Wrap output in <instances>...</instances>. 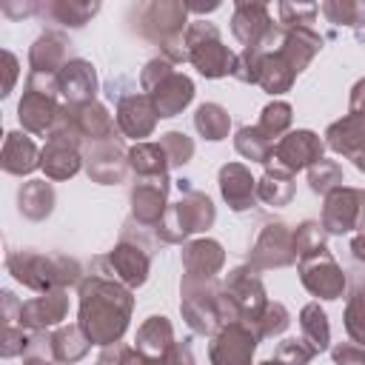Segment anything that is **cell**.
Listing matches in <instances>:
<instances>
[{
	"instance_id": "cell-58",
	"label": "cell",
	"mask_w": 365,
	"mask_h": 365,
	"mask_svg": "<svg viewBox=\"0 0 365 365\" xmlns=\"http://www.w3.org/2000/svg\"><path fill=\"white\" fill-rule=\"evenodd\" d=\"M26 365H48V362H43V359H26Z\"/></svg>"
},
{
	"instance_id": "cell-8",
	"label": "cell",
	"mask_w": 365,
	"mask_h": 365,
	"mask_svg": "<svg viewBox=\"0 0 365 365\" xmlns=\"http://www.w3.org/2000/svg\"><path fill=\"white\" fill-rule=\"evenodd\" d=\"M222 288H225L228 299L234 302V308L240 314V322H245V325H251L257 331V322H259L268 299H265V288H262L259 277L254 274V268L251 265H240V268L228 271Z\"/></svg>"
},
{
	"instance_id": "cell-21",
	"label": "cell",
	"mask_w": 365,
	"mask_h": 365,
	"mask_svg": "<svg viewBox=\"0 0 365 365\" xmlns=\"http://www.w3.org/2000/svg\"><path fill=\"white\" fill-rule=\"evenodd\" d=\"M168 177L160 180H137L131 188V214L143 225H157L168 208Z\"/></svg>"
},
{
	"instance_id": "cell-9",
	"label": "cell",
	"mask_w": 365,
	"mask_h": 365,
	"mask_svg": "<svg viewBox=\"0 0 365 365\" xmlns=\"http://www.w3.org/2000/svg\"><path fill=\"white\" fill-rule=\"evenodd\" d=\"M188 17V9L185 3H177V0H154V3H145L137 14V29L145 40L151 43H168V40H177L182 37V23Z\"/></svg>"
},
{
	"instance_id": "cell-5",
	"label": "cell",
	"mask_w": 365,
	"mask_h": 365,
	"mask_svg": "<svg viewBox=\"0 0 365 365\" xmlns=\"http://www.w3.org/2000/svg\"><path fill=\"white\" fill-rule=\"evenodd\" d=\"M57 74H34L29 71L26 77V91L17 103V117L26 131L31 134H46L51 131L60 106H57Z\"/></svg>"
},
{
	"instance_id": "cell-26",
	"label": "cell",
	"mask_w": 365,
	"mask_h": 365,
	"mask_svg": "<svg viewBox=\"0 0 365 365\" xmlns=\"http://www.w3.org/2000/svg\"><path fill=\"white\" fill-rule=\"evenodd\" d=\"M68 63V40L57 31L40 34L29 48V66L34 74H57Z\"/></svg>"
},
{
	"instance_id": "cell-6",
	"label": "cell",
	"mask_w": 365,
	"mask_h": 365,
	"mask_svg": "<svg viewBox=\"0 0 365 365\" xmlns=\"http://www.w3.org/2000/svg\"><path fill=\"white\" fill-rule=\"evenodd\" d=\"M182 319L188 322V328L194 334L211 336L217 334L225 322H222V308H220V291L222 285H217L214 279H185L182 277Z\"/></svg>"
},
{
	"instance_id": "cell-37",
	"label": "cell",
	"mask_w": 365,
	"mask_h": 365,
	"mask_svg": "<svg viewBox=\"0 0 365 365\" xmlns=\"http://www.w3.org/2000/svg\"><path fill=\"white\" fill-rule=\"evenodd\" d=\"M194 125L197 131L205 137V140H222L228 137V128H231V117L222 106L217 103H202L194 114Z\"/></svg>"
},
{
	"instance_id": "cell-45",
	"label": "cell",
	"mask_w": 365,
	"mask_h": 365,
	"mask_svg": "<svg viewBox=\"0 0 365 365\" xmlns=\"http://www.w3.org/2000/svg\"><path fill=\"white\" fill-rule=\"evenodd\" d=\"M325 245V228L322 222H314V220H305L297 231H294V248H297V259L322 248Z\"/></svg>"
},
{
	"instance_id": "cell-54",
	"label": "cell",
	"mask_w": 365,
	"mask_h": 365,
	"mask_svg": "<svg viewBox=\"0 0 365 365\" xmlns=\"http://www.w3.org/2000/svg\"><path fill=\"white\" fill-rule=\"evenodd\" d=\"M351 114H365V80L351 88Z\"/></svg>"
},
{
	"instance_id": "cell-53",
	"label": "cell",
	"mask_w": 365,
	"mask_h": 365,
	"mask_svg": "<svg viewBox=\"0 0 365 365\" xmlns=\"http://www.w3.org/2000/svg\"><path fill=\"white\" fill-rule=\"evenodd\" d=\"M3 71H6V80H3V91H0V94L6 97V94L14 88V80H17V57H14L9 48L3 51Z\"/></svg>"
},
{
	"instance_id": "cell-15",
	"label": "cell",
	"mask_w": 365,
	"mask_h": 365,
	"mask_svg": "<svg viewBox=\"0 0 365 365\" xmlns=\"http://www.w3.org/2000/svg\"><path fill=\"white\" fill-rule=\"evenodd\" d=\"M68 314V297L63 288L57 291H46L40 297H31L23 302L20 308V328L31 331V334H40L51 325H57L60 319H66Z\"/></svg>"
},
{
	"instance_id": "cell-25",
	"label": "cell",
	"mask_w": 365,
	"mask_h": 365,
	"mask_svg": "<svg viewBox=\"0 0 365 365\" xmlns=\"http://www.w3.org/2000/svg\"><path fill=\"white\" fill-rule=\"evenodd\" d=\"M220 191L234 211H245L257 202V180L242 163H228L220 168Z\"/></svg>"
},
{
	"instance_id": "cell-42",
	"label": "cell",
	"mask_w": 365,
	"mask_h": 365,
	"mask_svg": "<svg viewBox=\"0 0 365 365\" xmlns=\"http://www.w3.org/2000/svg\"><path fill=\"white\" fill-rule=\"evenodd\" d=\"M34 342H40L37 334L20 328V325H3V336H0V354L9 359V356H17L23 351H29Z\"/></svg>"
},
{
	"instance_id": "cell-2",
	"label": "cell",
	"mask_w": 365,
	"mask_h": 365,
	"mask_svg": "<svg viewBox=\"0 0 365 365\" xmlns=\"http://www.w3.org/2000/svg\"><path fill=\"white\" fill-rule=\"evenodd\" d=\"M6 268L17 282H23L26 288L40 291V294L80 282V265H77V259H68V257H46V254H34V251H9Z\"/></svg>"
},
{
	"instance_id": "cell-50",
	"label": "cell",
	"mask_w": 365,
	"mask_h": 365,
	"mask_svg": "<svg viewBox=\"0 0 365 365\" xmlns=\"http://www.w3.org/2000/svg\"><path fill=\"white\" fill-rule=\"evenodd\" d=\"M174 71V63L171 60H165V57H154V60H148L145 63V68H143V74H140V86L145 88V94L165 77V74H171Z\"/></svg>"
},
{
	"instance_id": "cell-46",
	"label": "cell",
	"mask_w": 365,
	"mask_h": 365,
	"mask_svg": "<svg viewBox=\"0 0 365 365\" xmlns=\"http://www.w3.org/2000/svg\"><path fill=\"white\" fill-rule=\"evenodd\" d=\"M317 14H319V6H314V3H279V23L285 29L311 26Z\"/></svg>"
},
{
	"instance_id": "cell-13",
	"label": "cell",
	"mask_w": 365,
	"mask_h": 365,
	"mask_svg": "<svg viewBox=\"0 0 365 365\" xmlns=\"http://www.w3.org/2000/svg\"><path fill=\"white\" fill-rule=\"evenodd\" d=\"M362 208H365V191L339 185L331 194H325L322 208V228L328 234H345L362 225Z\"/></svg>"
},
{
	"instance_id": "cell-18",
	"label": "cell",
	"mask_w": 365,
	"mask_h": 365,
	"mask_svg": "<svg viewBox=\"0 0 365 365\" xmlns=\"http://www.w3.org/2000/svg\"><path fill=\"white\" fill-rule=\"evenodd\" d=\"M57 88L66 97V106H83L91 103L97 94V74L94 66L83 57H71L60 71H57Z\"/></svg>"
},
{
	"instance_id": "cell-52",
	"label": "cell",
	"mask_w": 365,
	"mask_h": 365,
	"mask_svg": "<svg viewBox=\"0 0 365 365\" xmlns=\"http://www.w3.org/2000/svg\"><path fill=\"white\" fill-rule=\"evenodd\" d=\"M157 365H194L191 345H188V342H174V345L157 359Z\"/></svg>"
},
{
	"instance_id": "cell-7",
	"label": "cell",
	"mask_w": 365,
	"mask_h": 365,
	"mask_svg": "<svg viewBox=\"0 0 365 365\" xmlns=\"http://www.w3.org/2000/svg\"><path fill=\"white\" fill-rule=\"evenodd\" d=\"M299 279L319 299H336L345 291V274L325 245L299 257Z\"/></svg>"
},
{
	"instance_id": "cell-24",
	"label": "cell",
	"mask_w": 365,
	"mask_h": 365,
	"mask_svg": "<svg viewBox=\"0 0 365 365\" xmlns=\"http://www.w3.org/2000/svg\"><path fill=\"white\" fill-rule=\"evenodd\" d=\"M222 262H225V251L217 240H194L182 248L185 279H214Z\"/></svg>"
},
{
	"instance_id": "cell-35",
	"label": "cell",
	"mask_w": 365,
	"mask_h": 365,
	"mask_svg": "<svg viewBox=\"0 0 365 365\" xmlns=\"http://www.w3.org/2000/svg\"><path fill=\"white\" fill-rule=\"evenodd\" d=\"M294 197V174L279 168H265V174L257 180V200L268 205H285Z\"/></svg>"
},
{
	"instance_id": "cell-17",
	"label": "cell",
	"mask_w": 365,
	"mask_h": 365,
	"mask_svg": "<svg viewBox=\"0 0 365 365\" xmlns=\"http://www.w3.org/2000/svg\"><path fill=\"white\" fill-rule=\"evenodd\" d=\"M157 117L160 114L148 94H125L117 103V128L131 140L148 137L157 125Z\"/></svg>"
},
{
	"instance_id": "cell-30",
	"label": "cell",
	"mask_w": 365,
	"mask_h": 365,
	"mask_svg": "<svg viewBox=\"0 0 365 365\" xmlns=\"http://www.w3.org/2000/svg\"><path fill=\"white\" fill-rule=\"evenodd\" d=\"M137 351H143L148 359H160L171 345H174V328L165 317H148L137 328Z\"/></svg>"
},
{
	"instance_id": "cell-19",
	"label": "cell",
	"mask_w": 365,
	"mask_h": 365,
	"mask_svg": "<svg viewBox=\"0 0 365 365\" xmlns=\"http://www.w3.org/2000/svg\"><path fill=\"white\" fill-rule=\"evenodd\" d=\"M125 165H128V151H123V145L117 140L97 143L86 151V171L91 180H97L103 185L123 182Z\"/></svg>"
},
{
	"instance_id": "cell-14",
	"label": "cell",
	"mask_w": 365,
	"mask_h": 365,
	"mask_svg": "<svg viewBox=\"0 0 365 365\" xmlns=\"http://www.w3.org/2000/svg\"><path fill=\"white\" fill-rule=\"evenodd\" d=\"M274 20L268 14L265 3H237L234 6V17H231V31L234 37L245 46V48H259L268 34L274 31Z\"/></svg>"
},
{
	"instance_id": "cell-31",
	"label": "cell",
	"mask_w": 365,
	"mask_h": 365,
	"mask_svg": "<svg viewBox=\"0 0 365 365\" xmlns=\"http://www.w3.org/2000/svg\"><path fill=\"white\" fill-rule=\"evenodd\" d=\"M91 345H94V342L86 336V331H83L80 325H66V328H57V331L48 336L51 356H54L57 362H66V365L80 362V359L88 354V348H91Z\"/></svg>"
},
{
	"instance_id": "cell-38",
	"label": "cell",
	"mask_w": 365,
	"mask_h": 365,
	"mask_svg": "<svg viewBox=\"0 0 365 365\" xmlns=\"http://www.w3.org/2000/svg\"><path fill=\"white\" fill-rule=\"evenodd\" d=\"M234 145H237V151H240L245 160L265 163V165H268V160H271V154H274V143H271L257 125H242V128L237 131V137H234Z\"/></svg>"
},
{
	"instance_id": "cell-49",
	"label": "cell",
	"mask_w": 365,
	"mask_h": 365,
	"mask_svg": "<svg viewBox=\"0 0 365 365\" xmlns=\"http://www.w3.org/2000/svg\"><path fill=\"white\" fill-rule=\"evenodd\" d=\"M317 356V351L305 339H285L277 348V362L282 365H308Z\"/></svg>"
},
{
	"instance_id": "cell-33",
	"label": "cell",
	"mask_w": 365,
	"mask_h": 365,
	"mask_svg": "<svg viewBox=\"0 0 365 365\" xmlns=\"http://www.w3.org/2000/svg\"><path fill=\"white\" fill-rule=\"evenodd\" d=\"M17 205H20V214L29 217V220L48 217L51 208H54V188H51V182H46V180L23 182L20 191H17Z\"/></svg>"
},
{
	"instance_id": "cell-47",
	"label": "cell",
	"mask_w": 365,
	"mask_h": 365,
	"mask_svg": "<svg viewBox=\"0 0 365 365\" xmlns=\"http://www.w3.org/2000/svg\"><path fill=\"white\" fill-rule=\"evenodd\" d=\"M345 331L354 342L365 345V291H356L345 308Z\"/></svg>"
},
{
	"instance_id": "cell-43",
	"label": "cell",
	"mask_w": 365,
	"mask_h": 365,
	"mask_svg": "<svg viewBox=\"0 0 365 365\" xmlns=\"http://www.w3.org/2000/svg\"><path fill=\"white\" fill-rule=\"evenodd\" d=\"M160 145L168 157V165H185L194 157V143L191 137H185L182 131H168L160 137Z\"/></svg>"
},
{
	"instance_id": "cell-55",
	"label": "cell",
	"mask_w": 365,
	"mask_h": 365,
	"mask_svg": "<svg viewBox=\"0 0 365 365\" xmlns=\"http://www.w3.org/2000/svg\"><path fill=\"white\" fill-rule=\"evenodd\" d=\"M37 9H40L37 3H23V6H14V3H3V11H6L9 17H20V14L26 17V14H34Z\"/></svg>"
},
{
	"instance_id": "cell-39",
	"label": "cell",
	"mask_w": 365,
	"mask_h": 365,
	"mask_svg": "<svg viewBox=\"0 0 365 365\" xmlns=\"http://www.w3.org/2000/svg\"><path fill=\"white\" fill-rule=\"evenodd\" d=\"M319 11L334 26H351V29L365 26V3L362 0H325L319 6Z\"/></svg>"
},
{
	"instance_id": "cell-10",
	"label": "cell",
	"mask_w": 365,
	"mask_h": 365,
	"mask_svg": "<svg viewBox=\"0 0 365 365\" xmlns=\"http://www.w3.org/2000/svg\"><path fill=\"white\" fill-rule=\"evenodd\" d=\"M322 148L325 145L314 131L299 128V131H291V134L277 140L268 165L279 168V171H288V174H297V171L311 168L314 163H319L322 160Z\"/></svg>"
},
{
	"instance_id": "cell-40",
	"label": "cell",
	"mask_w": 365,
	"mask_h": 365,
	"mask_svg": "<svg viewBox=\"0 0 365 365\" xmlns=\"http://www.w3.org/2000/svg\"><path fill=\"white\" fill-rule=\"evenodd\" d=\"M288 125H291V106L282 103V100L268 103V106L262 108V114H259V123H257V128H259L271 143H274V137H282V134L288 131Z\"/></svg>"
},
{
	"instance_id": "cell-1",
	"label": "cell",
	"mask_w": 365,
	"mask_h": 365,
	"mask_svg": "<svg viewBox=\"0 0 365 365\" xmlns=\"http://www.w3.org/2000/svg\"><path fill=\"white\" fill-rule=\"evenodd\" d=\"M131 308H134V297H131V288H125L123 282L100 274H88L80 282L77 325L86 331V336L94 345L108 348L120 342V336L128 328Z\"/></svg>"
},
{
	"instance_id": "cell-22",
	"label": "cell",
	"mask_w": 365,
	"mask_h": 365,
	"mask_svg": "<svg viewBox=\"0 0 365 365\" xmlns=\"http://www.w3.org/2000/svg\"><path fill=\"white\" fill-rule=\"evenodd\" d=\"M319 48H322V37L311 26H302V29H285L282 26V40L274 51L294 68V74H299L314 60V54Z\"/></svg>"
},
{
	"instance_id": "cell-12",
	"label": "cell",
	"mask_w": 365,
	"mask_h": 365,
	"mask_svg": "<svg viewBox=\"0 0 365 365\" xmlns=\"http://www.w3.org/2000/svg\"><path fill=\"white\" fill-rule=\"evenodd\" d=\"M257 342H259V336L251 325H245V322L222 325L217 331L214 342L208 345L211 365H251Z\"/></svg>"
},
{
	"instance_id": "cell-57",
	"label": "cell",
	"mask_w": 365,
	"mask_h": 365,
	"mask_svg": "<svg viewBox=\"0 0 365 365\" xmlns=\"http://www.w3.org/2000/svg\"><path fill=\"white\" fill-rule=\"evenodd\" d=\"M354 163H356V168H359V171H365V151H362V154H359Z\"/></svg>"
},
{
	"instance_id": "cell-23",
	"label": "cell",
	"mask_w": 365,
	"mask_h": 365,
	"mask_svg": "<svg viewBox=\"0 0 365 365\" xmlns=\"http://www.w3.org/2000/svg\"><path fill=\"white\" fill-rule=\"evenodd\" d=\"M148 97L154 100V108H157L160 117H177V114L191 103V97H194V83H191L185 74H180V71H171V74H165V77L148 91Z\"/></svg>"
},
{
	"instance_id": "cell-56",
	"label": "cell",
	"mask_w": 365,
	"mask_h": 365,
	"mask_svg": "<svg viewBox=\"0 0 365 365\" xmlns=\"http://www.w3.org/2000/svg\"><path fill=\"white\" fill-rule=\"evenodd\" d=\"M351 254H354L356 262H365V231L354 237V242H351Z\"/></svg>"
},
{
	"instance_id": "cell-28",
	"label": "cell",
	"mask_w": 365,
	"mask_h": 365,
	"mask_svg": "<svg viewBox=\"0 0 365 365\" xmlns=\"http://www.w3.org/2000/svg\"><path fill=\"white\" fill-rule=\"evenodd\" d=\"M0 165L9 174H31L40 165V151L34 145V140L23 131H9L6 143H3V154H0Z\"/></svg>"
},
{
	"instance_id": "cell-11",
	"label": "cell",
	"mask_w": 365,
	"mask_h": 365,
	"mask_svg": "<svg viewBox=\"0 0 365 365\" xmlns=\"http://www.w3.org/2000/svg\"><path fill=\"white\" fill-rule=\"evenodd\" d=\"M297 259V248H294V231H288L285 222H268L262 225L254 248H251V257H248V265L254 271H265V268H282V265H291Z\"/></svg>"
},
{
	"instance_id": "cell-60",
	"label": "cell",
	"mask_w": 365,
	"mask_h": 365,
	"mask_svg": "<svg viewBox=\"0 0 365 365\" xmlns=\"http://www.w3.org/2000/svg\"><path fill=\"white\" fill-rule=\"evenodd\" d=\"M359 228H365V208H362V225Z\"/></svg>"
},
{
	"instance_id": "cell-48",
	"label": "cell",
	"mask_w": 365,
	"mask_h": 365,
	"mask_svg": "<svg viewBox=\"0 0 365 365\" xmlns=\"http://www.w3.org/2000/svg\"><path fill=\"white\" fill-rule=\"evenodd\" d=\"M100 365H157V362L148 359V356H145L143 351H137V348H128V345L114 342V345H108V348L103 351Z\"/></svg>"
},
{
	"instance_id": "cell-51",
	"label": "cell",
	"mask_w": 365,
	"mask_h": 365,
	"mask_svg": "<svg viewBox=\"0 0 365 365\" xmlns=\"http://www.w3.org/2000/svg\"><path fill=\"white\" fill-rule=\"evenodd\" d=\"M336 365H365V345L359 342H339L331 348Z\"/></svg>"
},
{
	"instance_id": "cell-29",
	"label": "cell",
	"mask_w": 365,
	"mask_h": 365,
	"mask_svg": "<svg viewBox=\"0 0 365 365\" xmlns=\"http://www.w3.org/2000/svg\"><path fill=\"white\" fill-rule=\"evenodd\" d=\"M259 51V63H257V86H262L268 94H282L291 88L294 83V68L277 54V51Z\"/></svg>"
},
{
	"instance_id": "cell-16",
	"label": "cell",
	"mask_w": 365,
	"mask_h": 365,
	"mask_svg": "<svg viewBox=\"0 0 365 365\" xmlns=\"http://www.w3.org/2000/svg\"><path fill=\"white\" fill-rule=\"evenodd\" d=\"M80 143L66 134H48L43 151H40V168L48 180H68L80 171Z\"/></svg>"
},
{
	"instance_id": "cell-32",
	"label": "cell",
	"mask_w": 365,
	"mask_h": 365,
	"mask_svg": "<svg viewBox=\"0 0 365 365\" xmlns=\"http://www.w3.org/2000/svg\"><path fill=\"white\" fill-rule=\"evenodd\" d=\"M128 165L134 168L137 180H160L168 177V157L160 143H137L128 151Z\"/></svg>"
},
{
	"instance_id": "cell-3",
	"label": "cell",
	"mask_w": 365,
	"mask_h": 365,
	"mask_svg": "<svg viewBox=\"0 0 365 365\" xmlns=\"http://www.w3.org/2000/svg\"><path fill=\"white\" fill-rule=\"evenodd\" d=\"M214 220H217V211H214V202L208 200V194L194 191V188L185 185L180 202H174V205L165 208V214L154 225V231H157V237L163 242H182L188 234H197V231L211 228Z\"/></svg>"
},
{
	"instance_id": "cell-27",
	"label": "cell",
	"mask_w": 365,
	"mask_h": 365,
	"mask_svg": "<svg viewBox=\"0 0 365 365\" xmlns=\"http://www.w3.org/2000/svg\"><path fill=\"white\" fill-rule=\"evenodd\" d=\"M325 143L336 154L356 160L365 151V114H348V117L331 123L325 131Z\"/></svg>"
},
{
	"instance_id": "cell-59",
	"label": "cell",
	"mask_w": 365,
	"mask_h": 365,
	"mask_svg": "<svg viewBox=\"0 0 365 365\" xmlns=\"http://www.w3.org/2000/svg\"><path fill=\"white\" fill-rule=\"evenodd\" d=\"M259 365H282V362H277V359H265V362H259Z\"/></svg>"
},
{
	"instance_id": "cell-41",
	"label": "cell",
	"mask_w": 365,
	"mask_h": 365,
	"mask_svg": "<svg viewBox=\"0 0 365 365\" xmlns=\"http://www.w3.org/2000/svg\"><path fill=\"white\" fill-rule=\"evenodd\" d=\"M308 185L317 194H331L334 188H339L342 185V168H339V163L325 160V157L319 163H314L308 168Z\"/></svg>"
},
{
	"instance_id": "cell-34",
	"label": "cell",
	"mask_w": 365,
	"mask_h": 365,
	"mask_svg": "<svg viewBox=\"0 0 365 365\" xmlns=\"http://www.w3.org/2000/svg\"><path fill=\"white\" fill-rule=\"evenodd\" d=\"M100 9V3H77V0H54V3H46L40 11L54 20L57 26H66V29H83L88 23V17H94Z\"/></svg>"
},
{
	"instance_id": "cell-20",
	"label": "cell",
	"mask_w": 365,
	"mask_h": 365,
	"mask_svg": "<svg viewBox=\"0 0 365 365\" xmlns=\"http://www.w3.org/2000/svg\"><path fill=\"white\" fill-rule=\"evenodd\" d=\"M106 259L111 268V279L123 282L125 288H140L148 279V254L137 242L120 240Z\"/></svg>"
},
{
	"instance_id": "cell-44",
	"label": "cell",
	"mask_w": 365,
	"mask_h": 365,
	"mask_svg": "<svg viewBox=\"0 0 365 365\" xmlns=\"http://www.w3.org/2000/svg\"><path fill=\"white\" fill-rule=\"evenodd\" d=\"M288 325H291L288 308H285L282 302H268L265 311H262V317H259V322H257V336H259V339H262V336H277V334H282Z\"/></svg>"
},
{
	"instance_id": "cell-4",
	"label": "cell",
	"mask_w": 365,
	"mask_h": 365,
	"mask_svg": "<svg viewBox=\"0 0 365 365\" xmlns=\"http://www.w3.org/2000/svg\"><path fill=\"white\" fill-rule=\"evenodd\" d=\"M182 43L188 48V63L202 74V77H225L234 74L237 54L222 46L220 31L208 20H194L182 31Z\"/></svg>"
},
{
	"instance_id": "cell-36",
	"label": "cell",
	"mask_w": 365,
	"mask_h": 365,
	"mask_svg": "<svg viewBox=\"0 0 365 365\" xmlns=\"http://www.w3.org/2000/svg\"><path fill=\"white\" fill-rule=\"evenodd\" d=\"M299 328H302V339L319 354L331 345V328H328V317L319 308V302H308L299 311Z\"/></svg>"
}]
</instances>
